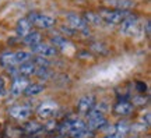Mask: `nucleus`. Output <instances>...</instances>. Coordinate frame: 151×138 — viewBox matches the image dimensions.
I'll return each instance as SVG.
<instances>
[{"mask_svg":"<svg viewBox=\"0 0 151 138\" xmlns=\"http://www.w3.org/2000/svg\"><path fill=\"white\" fill-rule=\"evenodd\" d=\"M87 127L90 128L91 131H98V130H102L106 124H108V122H106V119H105V114H104L102 110H99V109H97V106L94 107L88 114H87Z\"/></svg>","mask_w":151,"mask_h":138,"instance_id":"f257e3e1","label":"nucleus"},{"mask_svg":"<svg viewBox=\"0 0 151 138\" xmlns=\"http://www.w3.org/2000/svg\"><path fill=\"white\" fill-rule=\"evenodd\" d=\"M129 14V11H123V10H115V9H102V10L98 13V16L101 17V20L105 21L106 24H111V25H116V24H120L122 20Z\"/></svg>","mask_w":151,"mask_h":138,"instance_id":"f03ea898","label":"nucleus"},{"mask_svg":"<svg viewBox=\"0 0 151 138\" xmlns=\"http://www.w3.org/2000/svg\"><path fill=\"white\" fill-rule=\"evenodd\" d=\"M28 21L31 22V25H35L38 28H52L56 24V20L50 16H45V14H38V13H31L27 17Z\"/></svg>","mask_w":151,"mask_h":138,"instance_id":"7ed1b4c3","label":"nucleus"},{"mask_svg":"<svg viewBox=\"0 0 151 138\" xmlns=\"http://www.w3.org/2000/svg\"><path fill=\"white\" fill-rule=\"evenodd\" d=\"M137 24H139V17L129 13L120 22V32L124 35H133L137 29Z\"/></svg>","mask_w":151,"mask_h":138,"instance_id":"20e7f679","label":"nucleus"},{"mask_svg":"<svg viewBox=\"0 0 151 138\" xmlns=\"http://www.w3.org/2000/svg\"><path fill=\"white\" fill-rule=\"evenodd\" d=\"M66 21L69 24V27L71 29H76V31H83L84 34H88V24L84 21V18L80 16H77L74 13H69L66 14Z\"/></svg>","mask_w":151,"mask_h":138,"instance_id":"39448f33","label":"nucleus"},{"mask_svg":"<svg viewBox=\"0 0 151 138\" xmlns=\"http://www.w3.org/2000/svg\"><path fill=\"white\" fill-rule=\"evenodd\" d=\"M56 53H58V49L50 43L41 42L32 48V54L41 56V57H52V56H56Z\"/></svg>","mask_w":151,"mask_h":138,"instance_id":"423d86ee","label":"nucleus"},{"mask_svg":"<svg viewBox=\"0 0 151 138\" xmlns=\"http://www.w3.org/2000/svg\"><path fill=\"white\" fill-rule=\"evenodd\" d=\"M95 106H97V99H95V96H92V95L81 96L80 99H78V103H77L78 112L83 113V114H88Z\"/></svg>","mask_w":151,"mask_h":138,"instance_id":"0eeeda50","label":"nucleus"},{"mask_svg":"<svg viewBox=\"0 0 151 138\" xmlns=\"http://www.w3.org/2000/svg\"><path fill=\"white\" fill-rule=\"evenodd\" d=\"M58 105L55 103V102H43V103H41V106L38 107V116L41 117V119H50V117L55 116V113L58 112Z\"/></svg>","mask_w":151,"mask_h":138,"instance_id":"6e6552de","label":"nucleus"},{"mask_svg":"<svg viewBox=\"0 0 151 138\" xmlns=\"http://www.w3.org/2000/svg\"><path fill=\"white\" fill-rule=\"evenodd\" d=\"M11 117H14L17 120H27L28 117L31 116V107L27 106V105H16V106H11L10 110H9Z\"/></svg>","mask_w":151,"mask_h":138,"instance_id":"1a4fd4ad","label":"nucleus"},{"mask_svg":"<svg viewBox=\"0 0 151 138\" xmlns=\"http://www.w3.org/2000/svg\"><path fill=\"white\" fill-rule=\"evenodd\" d=\"M133 109H134V105L129 101H124V99L123 101H119L113 106V112L116 114H119V116H127V114H130L133 112Z\"/></svg>","mask_w":151,"mask_h":138,"instance_id":"9d476101","label":"nucleus"},{"mask_svg":"<svg viewBox=\"0 0 151 138\" xmlns=\"http://www.w3.org/2000/svg\"><path fill=\"white\" fill-rule=\"evenodd\" d=\"M29 84L28 82L27 78H24V77H17L16 80H14V82H13V85H11V95L13 96H20L24 92V89H25V87Z\"/></svg>","mask_w":151,"mask_h":138,"instance_id":"9b49d317","label":"nucleus"},{"mask_svg":"<svg viewBox=\"0 0 151 138\" xmlns=\"http://www.w3.org/2000/svg\"><path fill=\"white\" fill-rule=\"evenodd\" d=\"M106 3L112 6L115 10L123 11H129L130 9H133L136 6V1H133V0H106Z\"/></svg>","mask_w":151,"mask_h":138,"instance_id":"f8f14e48","label":"nucleus"},{"mask_svg":"<svg viewBox=\"0 0 151 138\" xmlns=\"http://www.w3.org/2000/svg\"><path fill=\"white\" fill-rule=\"evenodd\" d=\"M31 28H32V25H31V22L28 21L27 17H24V18H21L20 21L17 22V27H16V32L18 36H25L27 34H29L31 32Z\"/></svg>","mask_w":151,"mask_h":138,"instance_id":"ddd939ff","label":"nucleus"},{"mask_svg":"<svg viewBox=\"0 0 151 138\" xmlns=\"http://www.w3.org/2000/svg\"><path fill=\"white\" fill-rule=\"evenodd\" d=\"M45 89V85L42 84H38V82H29V84L25 87V89H24V95L28 96V98H31V96H37L39 95L41 92H43Z\"/></svg>","mask_w":151,"mask_h":138,"instance_id":"4468645a","label":"nucleus"},{"mask_svg":"<svg viewBox=\"0 0 151 138\" xmlns=\"http://www.w3.org/2000/svg\"><path fill=\"white\" fill-rule=\"evenodd\" d=\"M41 39H42V36H41L39 32L31 31L29 34H27L25 36L22 38V42H24V45H27V46L32 49L34 46H37L38 43H41Z\"/></svg>","mask_w":151,"mask_h":138,"instance_id":"2eb2a0df","label":"nucleus"},{"mask_svg":"<svg viewBox=\"0 0 151 138\" xmlns=\"http://www.w3.org/2000/svg\"><path fill=\"white\" fill-rule=\"evenodd\" d=\"M43 130H45V127L38 122H29L27 126H25V133L29 134V135H35V134L43 131Z\"/></svg>","mask_w":151,"mask_h":138,"instance_id":"dca6fc26","label":"nucleus"},{"mask_svg":"<svg viewBox=\"0 0 151 138\" xmlns=\"http://www.w3.org/2000/svg\"><path fill=\"white\" fill-rule=\"evenodd\" d=\"M115 127V133L116 134H120V135H126L127 133H130V130H132V126H130L129 123L126 122V120H122V122H119L116 126H113Z\"/></svg>","mask_w":151,"mask_h":138,"instance_id":"f3484780","label":"nucleus"},{"mask_svg":"<svg viewBox=\"0 0 151 138\" xmlns=\"http://www.w3.org/2000/svg\"><path fill=\"white\" fill-rule=\"evenodd\" d=\"M84 21L88 24H94V25H98V24H101L102 22V20H101V17L98 16V14H95V13H87L86 14V18H84Z\"/></svg>","mask_w":151,"mask_h":138,"instance_id":"a211bd4d","label":"nucleus"},{"mask_svg":"<svg viewBox=\"0 0 151 138\" xmlns=\"http://www.w3.org/2000/svg\"><path fill=\"white\" fill-rule=\"evenodd\" d=\"M35 75L39 77V78H42V80H48L49 77H50V71H49L48 67H37Z\"/></svg>","mask_w":151,"mask_h":138,"instance_id":"6ab92c4d","label":"nucleus"},{"mask_svg":"<svg viewBox=\"0 0 151 138\" xmlns=\"http://www.w3.org/2000/svg\"><path fill=\"white\" fill-rule=\"evenodd\" d=\"M52 43L55 45V48L58 49H63L67 45V39H65V38H62V36H55L53 39H52Z\"/></svg>","mask_w":151,"mask_h":138,"instance_id":"aec40b11","label":"nucleus"},{"mask_svg":"<svg viewBox=\"0 0 151 138\" xmlns=\"http://www.w3.org/2000/svg\"><path fill=\"white\" fill-rule=\"evenodd\" d=\"M32 61L35 66H38V67H49V64H50L48 60H46V57H41V56H37Z\"/></svg>","mask_w":151,"mask_h":138,"instance_id":"412c9836","label":"nucleus"},{"mask_svg":"<svg viewBox=\"0 0 151 138\" xmlns=\"http://www.w3.org/2000/svg\"><path fill=\"white\" fill-rule=\"evenodd\" d=\"M6 94H7V91H6V81L0 75V96H4Z\"/></svg>","mask_w":151,"mask_h":138,"instance_id":"4be33fe9","label":"nucleus"},{"mask_svg":"<svg viewBox=\"0 0 151 138\" xmlns=\"http://www.w3.org/2000/svg\"><path fill=\"white\" fill-rule=\"evenodd\" d=\"M137 89H139V92H141V94H144L147 89V87H146V82H137V87H136Z\"/></svg>","mask_w":151,"mask_h":138,"instance_id":"5701e85b","label":"nucleus"},{"mask_svg":"<svg viewBox=\"0 0 151 138\" xmlns=\"http://www.w3.org/2000/svg\"><path fill=\"white\" fill-rule=\"evenodd\" d=\"M104 138H124V137H123V135H120V134L112 133V134H108V135H105Z\"/></svg>","mask_w":151,"mask_h":138,"instance_id":"b1692460","label":"nucleus"},{"mask_svg":"<svg viewBox=\"0 0 151 138\" xmlns=\"http://www.w3.org/2000/svg\"><path fill=\"white\" fill-rule=\"evenodd\" d=\"M146 34L147 35H150V20H147L146 21Z\"/></svg>","mask_w":151,"mask_h":138,"instance_id":"393cba45","label":"nucleus"},{"mask_svg":"<svg viewBox=\"0 0 151 138\" xmlns=\"http://www.w3.org/2000/svg\"><path fill=\"white\" fill-rule=\"evenodd\" d=\"M53 138H63V135H58V137H53Z\"/></svg>","mask_w":151,"mask_h":138,"instance_id":"a878e982","label":"nucleus"}]
</instances>
